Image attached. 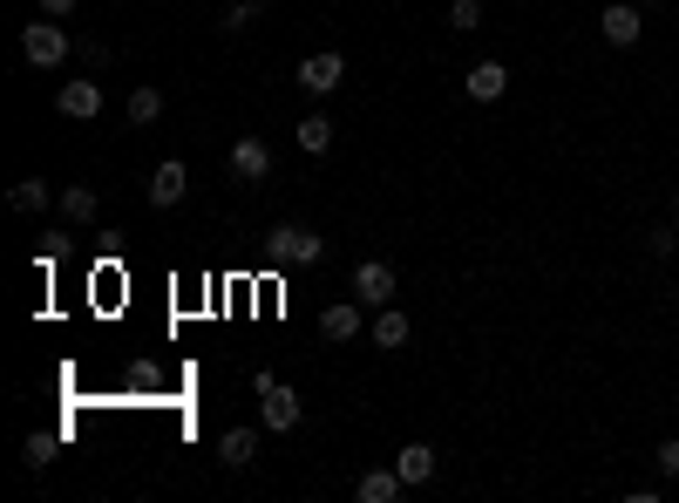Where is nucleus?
Wrapping results in <instances>:
<instances>
[{
    "label": "nucleus",
    "mask_w": 679,
    "mask_h": 503,
    "mask_svg": "<svg viewBox=\"0 0 679 503\" xmlns=\"http://www.w3.org/2000/svg\"><path fill=\"white\" fill-rule=\"evenodd\" d=\"M435 462H442V456H435L428 442H408V449H394V470H402V483H408V490H421V483L435 477Z\"/></svg>",
    "instance_id": "f8f14e48"
},
{
    "label": "nucleus",
    "mask_w": 679,
    "mask_h": 503,
    "mask_svg": "<svg viewBox=\"0 0 679 503\" xmlns=\"http://www.w3.org/2000/svg\"><path fill=\"white\" fill-rule=\"evenodd\" d=\"M653 462H659V477H679V436H666V442L653 449Z\"/></svg>",
    "instance_id": "b1692460"
},
{
    "label": "nucleus",
    "mask_w": 679,
    "mask_h": 503,
    "mask_svg": "<svg viewBox=\"0 0 679 503\" xmlns=\"http://www.w3.org/2000/svg\"><path fill=\"white\" fill-rule=\"evenodd\" d=\"M408 333H415V327H408V314H402V306H381V314H374V333H368V340L381 347V354H394V347H408Z\"/></svg>",
    "instance_id": "4468645a"
},
{
    "label": "nucleus",
    "mask_w": 679,
    "mask_h": 503,
    "mask_svg": "<svg viewBox=\"0 0 679 503\" xmlns=\"http://www.w3.org/2000/svg\"><path fill=\"white\" fill-rule=\"evenodd\" d=\"M21 462H28V470H48V462H55V436H42V429H34V436L21 442Z\"/></svg>",
    "instance_id": "aec40b11"
},
{
    "label": "nucleus",
    "mask_w": 679,
    "mask_h": 503,
    "mask_svg": "<svg viewBox=\"0 0 679 503\" xmlns=\"http://www.w3.org/2000/svg\"><path fill=\"white\" fill-rule=\"evenodd\" d=\"M598 34H605L612 48H632L638 34H646V8H638V0H612V8L598 14Z\"/></svg>",
    "instance_id": "39448f33"
},
{
    "label": "nucleus",
    "mask_w": 679,
    "mask_h": 503,
    "mask_svg": "<svg viewBox=\"0 0 679 503\" xmlns=\"http://www.w3.org/2000/svg\"><path fill=\"white\" fill-rule=\"evenodd\" d=\"M672 218H679V190H672Z\"/></svg>",
    "instance_id": "a878e982"
},
{
    "label": "nucleus",
    "mask_w": 679,
    "mask_h": 503,
    "mask_svg": "<svg viewBox=\"0 0 679 503\" xmlns=\"http://www.w3.org/2000/svg\"><path fill=\"white\" fill-rule=\"evenodd\" d=\"M21 55L34 62V68H62L68 62V28L48 14V21H28L21 28Z\"/></svg>",
    "instance_id": "f03ea898"
},
{
    "label": "nucleus",
    "mask_w": 679,
    "mask_h": 503,
    "mask_svg": "<svg viewBox=\"0 0 679 503\" xmlns=\"http://www.w3.org/2000/svg\"><path fill=\"white\" fill-rule=\"evenodd\" d=\"M319 340H333V347L361 340V299H340V306H327V314H319Z\"/></svg>",
    "instance_id": "9d476101"
},
{
    "label": "nucleus",
    "mask_w": 679,
    "mask_h": 503,
    "mask_svg": "<svg viewBox=\"0 0 679 503\" xmlns=\"http://www.w3.org/2000/svg\"><path fill=\"white\" fill-rule=\"evenodd\" d=\"M231 177L238 184H265L272 177V143L265 136H238L231 143Z\"/></svg>",
    "instance_id": "6e6552de"
},
{
    "label": "nucleus",
    "mask_w": 679,
    "mask_h": 503,
    "mask_svg": "<svg viewBox=\"0 0 679 503\" xmlns=\"http://www.w3.org/2000/svg\"><path fill=\"white\" fill-rule=\"evenodd\" d=\"M449 28L475 34V28H483V0H456V8H449Z\"/></svg>",
    "instance_id": "412c9836"
},
{
    "label": "nucleus",
    "mask_w": 679,
    "mask_h": 503,
    "mask_svg": "<svg viewBox=\"0 0 679 503\" xmlns=\"http://www.w3.org/2000/svg\"><path fill=\"white\" fill-rule=\"evenodd\" d=\"M8 205H14L21 218H34V211H48V205H62V198H55V190H48L42 177H21V184L8 190Z\"/></svg>",
    "instance_id": "2eb2a0df"
},
{
    "label": "nucleus",
    "mask_w": 679,
    "mask_h": 503,
    "mask_svg": "<svg viewBox=\"0 0 679 503\" xmlns=\"http://www.w3.org/2000/svg\"><path fill=\"white\" fill-rule=\"evenodd\" d=\"M55 109L68 116V123H96V116H102V83H96V75H75V83H62Z\"/></svg>",
    "instance_id": "0eeeda50"
},
{
    "label": "nucleus",
    "mask_w": 679,
    "mask_h": 503,
    "mask_svg": "<svg viewBox=\"0 0 679 503\" xmlns=\"http://www.w3.org/2000/svg\"><path fill=\"white\" fill-rule=\"evenodd\" d=\"M184 190H190V171H184L177 157H164V164L150 171V205H156V211H171V205H184Z\"/></svg>",
    "instance_id": "1a4fd4ad"
},
{
    "label": "nucleus",
    "mask_w": 679,
    "mask_h": 503,
    "mask_svg": "<svg viewBox=\"0 0 679 503\" xmlns=\"http://www.w3.org/2000/svg\"><path fill=\"white\" fill-rule=\"evenodd\" d=\"M265 259L272 265H319L327 259V239H319L313 225H272L265 231Z\"/></svg>",
    "instance_id": "f257e3e1"
},
{
    "label": "nucleus",
    "mask_w": 679,
    "mask_h": 503,
    "mask_svg": "<svg viewBox=\"0 0 679 503\" xmlns=\"http://www.w3.org/2000/svg\"><path fill=\"white\" fill-rule=\"evenodd\" d=\"M402 490H408V483H402L394 462H387V470H361V483H353V496H361V503H394Z\"/></svg>",
    "instance_id": "ddd939ff"
},
{
    "label": "nucleus",
    "mask_w": 679,
    "mask_h": 503,
    "mask_svg": "<svg viewBox=\"0 0 679 503\" xmlns=\"http://www.w3.org/2000/svg\"><path fill=\"white\" fill-rule=\"evenodd\" d=\"M394 286H402V280H394L387 259H361V265H353V299H361V306H394Z\"/></svg>",
    "instance_id": "20e7f679"
},
{
    "label": "nucleus",
    "mask_w": 679,
    "mask_h": 503,
    "mask_svg": "<svg viewBox=\"0 0 679 503\" xmlns=\"http://www.w3.org/2000/svg\"><path fill=\"white\" fill-rule=\"evenodd\" d=\"M293 83L306 89V96H333L340 83H347V55H333V48H319V55H306L299 62V75Z\"/></svg>",
    "instance_id": "7ed1b4c3"
},
{
    "label": "nucleus",
    "mask_w": 679,
    "mask_h": 503,
    "mask_svg": "<svg viewBox=\"0 0 679 503\" xmlns=\"http://www.w3.org/2000/svg\"><path fill=\"white\" fill-rule=\"evenodd\" d=\"M462 89H469V102H496V96L510 89V68H503V62H475V68L462 75Z\"/></svg>",
    "instance_id": "9b49d317"
},
{
    "label": "nucleus",
    "mask_w": 679,
    "mask_h": 503,
    "mask_svg": "<svg viewBox=\"0 0 679 503\" xmlns=\"http://www.w3.org/2000/svg\"><path fill=\"white\" fill-rule=\"evenodd\" d=\"M252 21H259V8H252V0H238V8H224V21H218V28H224V34H245Z\"/></svg>",
    "instance_id": "4be33fe9"
},
{
    "label": "nucleus",
    "mask_w": 679,
    "mask_h": 503,
    "mask_svg": "<svg viewBox=\"0 0 679 503\" xmlns=\"http://www.w3.org/2000/svg\"><path fill=\"white\" fill-rule=\"evenodd\" d=\"M299 415H306V408H299V395L286 389V381H272V389L259 395V422H265L272 436H293V429H299Z\"/></svg>",
    "instance_id": "423d86ee"
},
{
    "label": "nucleus",
    "mask_w": 679,
    "mask_h": 503,
    "mask_svg": "<svg viewBox=\"0 0 679 503\" xmlns=\"http://www.w3.org/2000/svg\"><path fill=\"white\" fill-rule=\"evenodd\" d=\"M42 14H55V21H68V14H75V0H42Z\"/></svg>",
    "instance_id": "393cba45"
},
{
    "label": "nucleus",
    "mask_w": 679,
    "mask_h": 503,
    "mask_svg": "<svg viewBox=\"0 0 679 503\" xmlns=\"http://www.w3.org/2000/svg\"><path fill=\"white\" fill-rule=\"evenodd\" d=\"M252 456H259V429H224V442H218V462H224V470H245Z\"/></svg>",
    "instance_id": "dca6fc26"
},
{
    "label": "nucleus",
    "mask_w": 679,
    "mask_h": 503,
    "mask_svg": "<svg viewBox=\"0 0 679 503\" xmlns=\"http://www.w3.org/2000/svg\"><path fill=\"white\" fill-rule=\"evenodd\" d=\"M96 205H102L96 184H68V190H62V218H68V225H96Z\"/></svg>",
    "instance_id": "f3484780"
},
{
    "label": "nucleus",
    "mask_w": 679,
    "mask_h": 503,
    "mask_svg": "<svg viewBox=\"0 0 679 503\" xmlns=\"http://www.w3.org/2000/svg\"><path fill=\"white\" fill-rule=\"evenodd\" d=\"M646 245H653V259H672V252H679V231H672V225H653Z\"/></svg>",
    "instance_id": "5701e85b"
},
{
    "label": "nucleus",
    "mask_w": 679,
    "mask_h": 503,
    "mask_svg": "<svg viewBox=\"0 0 679 503\" xmlns=\"http://www.w3.org/2000/svg\"><path fill=\"white\" fill-rule=\"evenodd\" d=\"M293 136H299V150H306V157H319V150L333 143V123H327V116H306V123H299Z\"/></svg>",
    "instance_id": "6ab92c4d"
},
{
    "label": "nucleus",
    "mask_w": 679,
    "mask_h": 503,
    "mask_svg": "<svg viewBox=\"0 0 679 503\" xmlns=\"http://www.w3.org/2000/svg\"><path fill=\"white\" fill-rule=\"evenodd\" d=\"M123 116H130V123H136V130H150V123H156V116H164V89H150V83H143V89H130V102H123Z\"/></svg>",
    "instance_id": "a211bd4d"
}]
</instances>
